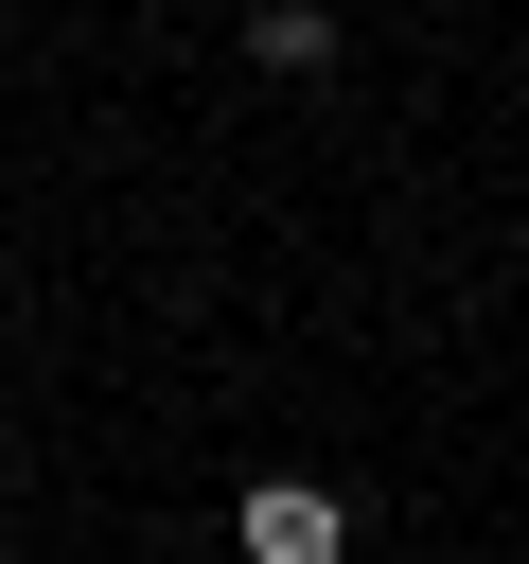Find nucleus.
<instances>
[{
    "mask_svg": "<svg viewBox=\"0 0 529 564\" xmlns=\"http://www.w3.org/2000/svg\"><path fill=\"white\" fill-rule=\"evenodd\" d=\"M247 70H335V18L317 0H247Z\"/></svg>",
    "mask_w": 529,
    "mask_h": 564,
    "instance_id": "2",
    "label": "nucleus"
},
{
    "mask_svg": "<svg viewBox=\"0 0 529 564\" xmlns=\"http://www.w3.org/2000/svg\"><path fill=\"white\" fill-rule=\"evenodd\" d=\"M229 546H247V564H335V546H353V511H335L317 476H264V494L229 511Z\"/></svg>",
    "mask_w": 529,
    "mask_h": 564,
    "instance_id": "1",
    "label": "nucleus"
}]
</instances>
